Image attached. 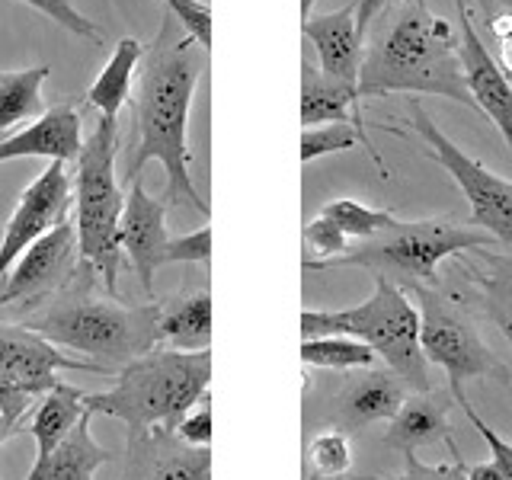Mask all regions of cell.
Listing matches in <instances>:
<instances>
[{
	"mask_svg": "<svg viewBox=\"0 0 512 480\" xmlns=\"http://www.w3.org/2000/svg\"><path fill=\"white\" fill-rule=\"evenodd\" d=\"M426 93L445 96L477 109L464 84L458 58V32L429 10L426 0H407L378 48L365 55L359 71V96Z\"/></svg>",
	"mask_w": 512,
	"mask_h": 480,
	"instance_id": "cell-2",
	"label": "cell"
},
{
	"mask_svg": "<svg viewBox=\"0 0 512 480\" xmlns=\"http://www.w3.org/2000/svg\"><path fill=\"white\" fill-rule=\"evenodd\" d=\"M330 122H349L368 132L359 87H349L327 77L308 55H304L301 58V125L314 128V125H330Z\"/></svg>",
	"mask_w": 512,
	"mask_h": 480,
	"instance_id": "cell-20",
	"label": "cell"
},
{
	"mask_svg": "<svg viewBox=\"0 0 512 480\" xmlns=\"http://www.w3.org/2000/svg\"><path fill=\"white\" fill-rule=\"evenodd\" d=\"M496 240L474 228V224H458L445 218H420V221H394L381 234L349 247L343 256L327 263H301L304 272H333V269H365L375 279H388L407 288H436L439 263L464 250L490 247Z\"/></svg>",
	"mask_w": 512,
	"mask_h": 480,
	"instance_id": "cell-6",
	"label": "cell"
},
{
	"mask_svg": "<svg viewBox=\"0 0 512 480\" xmlns=\"http://www.w3.org/2000/svg\"><path fill=\"white\" fill-rule=\"evenodd\" d=\"M301 336H352L388 362L391 372L413 391H429V362L420 349V311L400 285L375 279L372 295L356 308L301 311Z\"/></svg>",
	"mask_w": 512,
	"mask_h": 480,
	"instance_id": "cell-7",
	"label": "cell"
},
{
	"mask_svg": "<svg viewBox=\"0 0 512 480\" xmlns=\"http://www.w3.org/2000/svg\"><path fill=\"white\" fill-rule=\"evenodd\" d=\"M474 285L484 298V311L493 317L506 340L512 343V253L509 256H487V269H471Z\"/></svg>",
	"mask_w": 512,
	"mask_h": 480,
	"instance_id": "cell-28",
	"label": "cell"
},
{
	"mask_svg": "<svg viewBox=\"0 0 512 480\" xmlns=\"http://www.w3.org/2000/svg\"><path fill=\"white\" fill-rule=\"evenodd\" d=\"M455 455V464H423L416 458V452L404 455V471L394 474V477H384V480H464V458L458 452L455 439L448 442Z\"/></svg>",
	"mask_w": 512,
	"mask_h": 480,
	"instance_id": "cell-34",
	"label": "cell"
},
{
	"mask_svg": "<svg viewBox=\"0 0 512 480\" xmlns=\"http://www.w3.org/2000/svg\"><path fill=\"white\" fill-rule=\"evenodd\" d=\"M58 372H93L109 375L103 365L90 359H71L58 346H52L42 336H36L26 327H0V378L16 381L29 388L36 397L48 394L61 381Z\"/></svg>",
	"mask_w": 512,
	"mask_h": 480,
	"instance_id": "cell-12",
	"label": "cell"
},
{
	"mask_svg": "<svg viewBox=\"0 0 512 480\" xmlns=\"http://www.w3.org/2000/svg\"><path fill=\"white\" fill-rule=\"evenodd\" d=\"M477 7L484 10L487 16H500V13H506V16H512V0H477Z\"/></svg>",
	"mask_w": 512,
	"mask_h": 480,
	"instance_id": "cell-39",
	"label": "cell"
},
{
	"mask_svg": "<svg viewBox=\"0 0 512 480\" xmlns=\"http://www.w3.org/2000/svg\"><path fill=\"white\" fill-rule=\"evenodd\" d=\"M80 128H84L80 106L74 100L55 103L29 128L0 141V164H4V160H20V157H48V160H58V164L77 160L80 148H84Z\"/></svg>",
	"mask_w": 512,
	"mask_h": 480,
	"instance_id": "cell-18",
	"label": "cell"
},
{
	"mask_svg": "<svg viewBox=\"0 0 512 480\" xmlns=\"http://www.w3.org/2000/svg\"><path fill=\"white\" fill-rule=\"evenodd\" d=\"M122 480H212V448L186 445L173 429L125 436Z\"/></svg>",
	"mask_w": 512,
	"mask_h": 480,
	"instance_id": "cell-13",
	"label": "cell"
},
{
	"mask_svg": "<svg viewBox=\"0 0 512 480\" xmlns=\"http://www.w3.org/2000/svg\"><path fill=\"white\" fill-rule=\"evenodd\" d=\"M176 436H180L186 445H199L208 448L212 445V397H202L196 407H192L180 423H176Z\"/></svg>",
	"mask_w": 512,
	"mask_h": 480,
	"instance_id": "cell-36",
	"label": "cell"
},
{
	"mask_svg": "<svg viewBox=\"0 0 512 480\" xmlns=\"http://www.w3.org/2000/svg\"><path fill=\"white\" fill-rule=\"evenodd\" d=\"M311 7H314V0H301V20H308V16H311Z\"/></svg>",
	"mask_w": 512,
	"mask_h": 480,
	"instance_id": "cell-42",
	"label": "cell"
},
{
	"mask_svg": "<svg viewBox=\"0 0 512 480\" xmlns=\"http://www.w3.org/2000/svg\"><path fill=\"white\" fill-rule=\"evenodd\" d=\"M26 7L45 13L48 20H55L58 26H64L68 32H74V36L87 39L93 45H103V32L96 29L84 13H77V7L71 4V0H23Z\"/></svg>",
	"mask_w": 512,
	"mask_h": 480,
	"instance_id": "cell-32",
	"label": "cell"
},
{
	"mask_svg": "<svg viewBox=\"0 0 512 480\" xmlns=\"http://www.w3.org/2000/svg\"><path fill=\"white\" fill-rule=\"evenodd\" d=\"M141 55H144V45L138 39L132 36L119 39L116 52L106 61V68L90 84L87 103L100 112L103 119H119V109L132 100V80L141 64Z\"/></svg>",
	"mask_w": 512,
	"mask_h": 480,
	"instance_id": "cell-24",
	"label": "cell"
},
{
	"mask_svg": "<svg viewBox=\"0 0 512 480\" xmlns=\"http://www.w3.org/2000/svg\"><path fill=\"white\" fill-rule=\"evenodd\" d=\"M452 397H455V404L464 410V416H468V420H471V426L480 432V439H484L487 442V448H490V461L496 464V468H500L503 474H506V480H512V445L500 436V432H493L484 420H480V416H477V410L471 407V400H468V394H464V388H455L452 391Z\"/></svg>",
	"mask_w": 512,
	"mask_h": 480,
	"instance_id": "cell-33",
	"label": "cell"
},
{
	"mask_svg": "<svg viewBox=\"0 0 512 480\" xmlns=\"http://www.w3.org/2000/svg\"><path fill=\"white\" fill-rule=\"evenodd\" d=\"M452 400H455L452 391H432V388L416 391L388 420L384 442L397 448L400 455H410L420 445L448 442L452 439V432H448V410H452Z\"/></svg>",
	"mask_w": 512,
	"mask_h": 480,
	"instance_id": "cell-19",
	"label": "cell"
},
{
	"mask_svg": "<svg viewBox=\"0 0 512 480\" xmlns=\"http://www.w3.org/2000/svg\"><path fill=\"white\" fill-rule=\"evenodd\" d=\"M167 244H170V231H167L164 199L151 196V192L141 186V180L125 186L122 253L128 256V263H132L148 298H154V276H157V269L164 266Z\"/></svg>",
	"mask_w": 512,
	"mask_h": 480,
	"instance_id": "cell-15",
	"label": "cell"
},
{
	"mask_svg": "<svg viewBox=\"0 0 512 480\" xmlns=\"http://www.w3.org/2000/svg\"><path fill=\"white\" fill-rule=\"evenodd\" d=\"M352 148H362L368 157L375 160L381 180H388L391 170H388V164H384V157L378 154L375 141L368 138L365 128L349 125V122H330V125H314V128H304L301 132V164H311V160H317V157L352 151Z\"/></svg>",
	"mask_w": 512,
	"mask_h": 480,
	"instance_id": "cell-26",
	"label": "cell"
},
{
	"mask_svg": "<svg viewBox=\"0 0 512 480\" xmlns=\"http://www.w3.org/2000/svg\"><path fill=\"white\" fill-rule=\"evenodd\" d=\"M301 362L330 372H352V368H372L375 352L352 336H314L301 340Z\"/></svg>",
	"mask_w": 512,
	"mask_h": 480,
	"instance_id": "cell-29",
	"label": "cell"
},
{
	"mask_svg": "<svg viewBox=\"0 0 512 480\" xmlns=\"http://www.w3.org/2000/svg\"><path fill=\"white\" fill-rule=\"evenodd\" d=\"M410 128L423 138L429 160H436L464 192L474 228L487 231L496 244H506L512 250V183L458 148L416 100H410Z\"/></svg>",
	"mask_w": 512,
	"mask_h": 480,
	"instance_id": "cell-8",
	"label": "cell"
},
{
	"mask_svg": "<svg viewBox=\"0 0 512 480\" xmlns=\"http://www.w3.org/2000/svg\"><path fill=\"white\" fill-rule=\"evenodd\" d=\"M208 64V52L196 45V39L167 13L154 42L144 48L138 64V93L132 100V122L138 138L125 157L122 183L132 186L141 180L144 164L157 160L167 170L164 205H189L192 212L212 215L208 202L199 196L189 176V106L196 96V84Z\"/></svg>",
	"mask_w": 512,
	"mask_h": 480,
	"instance_id": "cell-1",
	"label": "cell"
},
{
	"mask_svg": "<svg viewBox=\"0 0 512 480\" xmlns=\"http://www.w3.org/2000/svg\"><path fill=\"white\" fill-rule=\"evenodd\" d=\"M71 208H74L71 173L58 160H48V167L23 189L13 215L4 224V237H0V282L7 279V272L36 240H42L61 221L71 218Z\"/></svg>",
	"mask_w": 512,
	"mask_h": 480,
	"instance_id": "cell-11",
	"label": "cell"
},
{
	"mask_svg": "<svg viewBox=\"0 0 512 480\" xmlns=\"http://www.w3.org/2000/svg\"><path fill=\"white\" fill-rule=\"evenodd\" d=\"M7 276L10 279L0 282V311L10 308V304H42L48 298H58L84 276H90L80 263L74 221H61L58 228L36 240Z\"/></svg>",
	"mask_w": 512,
	"mask_h": 480,
	"instance_id": "cell-10",
	"label": "cell"
},
{
	"mask_svg": "<svg viewBox=\"0 0 512 480\" xmlns=\"http://www.w3.org/2000/svg\"><path fill=\"white\" fill-rule=\"evenodd\" d=\"M317 215L324 218L349 247H352V240H359L362 244V240L381 234L384 228H391V224L397 221L394 212H388V208H372V205H362L356 199H333L320 208Z\"/></svg>",
	"mask_w": 512,
	"mask_h": 480,
	"instance_id": "cell-27",
	"label": "cell"
},
{
	"mask_svg": "<svg viewBox=\"0 0 512 480\" xmlns=\"http://www.w3.org/2000/svg\"><path fill=\"white\" fill-rule=\"evenodd\" d=\"M87 282L93 279H80L42 311L26 314L20 327L58 349L80 352V359L103 365L109 375L160 346V301L122 304L119 298H93L84 292Z\"/></svg>",
	"mask_w": 512,
	"mask_h": 480,
	"instance_id": "cell-3",
	"label": "cell"
},
{
	"mask_svg": "<svg viewBox=\"0 0 512 480\" xmlns=\"http://www.w3.org/2000/svg\"><path fill=\"white\" fill-rule=\"evenodd\" d=\"M464 480H506V474L493 461H480V464H464Z\"/></svg>",
	"mask_w": 512,
	"mask_h": 480,
	"instance_id": "cell-38",
	"label": "cell"
},
{
	"mask_svg": "<svg viewBox=\"0 0 512 480\" xmlns=\"http://www.w3.org/2000/svg\"><path fill=\"white\" fill-rule=\"evenodd\" d=\"M420 311V349L426 362L439 365L448 375V391L464 388L468 378H509L506 365L496 359V352L480 340L477 327L464 317L455 304H448L436 288H410Z\"/></svg>",
	"mask_w": 512,
	"mask_h": 480,
	"instance_id": "cell-9",
	"label": "cell"
},
{
	"mask_svg": "<svg viewBox=\"0 0 512 480\" xmlns=\"http://www.w3.org/2000/svg\"><path fill=\"white\" fill-rule=\"evenodd\" d=\"M212 349H151L116 372V384L103 394H84V407L112 416L125 436L148 429H176V423L208 394Z\"/></svg>",
	"mask_w": 512,
	"mask_h": 480,
	"instance_id": "cell-4",
	"label": "cell"
},
{
	"mask_svg": "<svg viewBox=\"0 0 512 480\" xmlns=\"http://www.w3.org/2000/svg\"><path fill=\"white\" fill-rule=\"evenodd\" d=\"M301 480H372V477H356V474H343V477H317V474H308L304 471Z\"/></svg>",
	"mask_w": 512,
	"mask_h": 480,
	"instance_id": "cell-40",
	"label": "cell"
},
{
	"mask_svg": "<svg viewBox=\"0 0 512 480\" xmlns=\"http://www.w3.org/2000/svg\"><path fill=\"white\" fill-rule=\"evenodd\" d=\"M119 119H96L77 157L74 173V228L80 263L100 282L109 298H119L122 263V212L125 189L116 176Z\"/></svg>",
	"mask_w": 512,
	"mask_h": 480,
	"instance_id": "cell-5",
	"label": "cell"
},
{
	"mask_svg": "<svg viewBox=\"0 0 512 480\" xmlns=\"http://www.w3.org/2000/svg\"><path fill=\"white\" fill-rule=\"evenodd\" d=\"M208 260H212V228H208V224L199 231H192V234L170 237L164 266H170V263H202V266H208Z\"/></svg>",
	"mask_w": 512,
	"mask_h": 480,
	"instance_id": "cell-35",
	"label": "cell"
},
{
	"mask_svg": "<svg viewBox=\"0 0 512 480\" xmlns=\"http://www.w3.org/2000/svg\"><path fill=\"white\" fill-rule=\"evenodd\" d=\"M160 343L167 349L199 352L212 346V295L192 292L160 301Z\"/></svg>",
	"mask_w": 512,
	"mask_h": 480,
	"instance_id": "cell-22",
	"label": "cell"
},
{
	"mask_svg": "<svg viewBox=\"0 0 512 480\" xmlns=\"http://www.w3.org/2000/svg\"><path fill=\"white\" fill-rule=\"evenodd\" d=\"M304 471L317 477H343L352 474V445L340 429L317 432L304 448Z\"/></svg>",
	"mask_w": 512,
	"mask_h": 480,
	"instance_id": "cell-30",
	"label": "cell"
},
{
	"mask_svg": "<svg viewBox=\"0 0 512 480\" xmlns=\"http://www.w3.org/2000/svg\"><path fill=\"white\" fill-rule=\"evenodd\" d=\"M160 4L196 39L199 48L212 52V10H208L205 0H160Z\"/></svg>",
	"mask_w": 512,
	"mask_h": 480,
	"instance_id": "cell-31",
	"label": "cell"
},
{
	"mask_svg": "<svg viewBox=\"0 0 512 480\" xmlns=\"http://www.w3.org/2000/svg\"><path fill=\"white\" fill-rule=\"evenodd\" d=\"M84 413H87L84 391L74 388L68 381H58L52 391L42 394L36 413H32V420L26 426L32 442H36V464H42L64 439H68V432L77 426V420Z\"/></svg>",
	"mask_w": 512,
	"mask_h": 480,
	"instance_id": "cell-23",
	"label": "cell"
},
{
	"mask_svg": "<svg viewBox=\"0 0 512 480\" xmlns=\"http://www.w3.org/2000/svg\"><path fill=\"white\" fill-rule=\"evenodd\" d=\"M10 436H16V429H13V426H10V423L4 420V413H0V445H4V442H7Z\"/></svg>",
	"mask_w": 512,
	"mask_h": 480,
	"instance_id": "cell-41",
	"label": "cell"
},
{
	"mask_svg": "<svg viewBox=\"0 0 512 480\" xmlns=\"http://www.w3.org/2000/svg\"><path fill=\"white\" fill-rule=\"evenodd\" d=\"M356 4V16H359V32L362 39L368 36V29H372V23L381 16V10L391 4V0H352Z\"/></svg>",
	"mask_w": 512,
	"mask_h": 480,
	"instance_id": "cell-37",
	"label": "cell"
},
{
	"mask_svg": "<svg viewBox=\"0 0 512 480\" xmlns=\"http://www.w3.org/2000/svg\"><path fill=\"white\" fill-rule=\"evenodd\" d=\"M407 400V384L400 381L391 368H372V372H362L356 378H349L340 391L330 400V420L333 429L352 432V429H365L372 423L391 420L400 410V404Z\"/></svg>",
	"mask_w": 512,
	"mask_h": 480,
	"instance_id": "cell-17",
	"label": "cell"
},
{
	"mask_svg": "<svg viewBox=\"0 0 512 480\" xmlns=\"http://www.w3.org/2000/svg\"><path fill=\"white\" fill-rule=\"evenodd\" d=\"M455 7H458V58L464 71V84H468V93L477 103V109L487 112L490 122L500 128V135L512 148V80L487 52L484 39L477 36L468 4L455 0Z\"/></svg>",
	"mask_w": 512,
	"mask_h": 480,
	"instance_id": "cell-14",
	"label": "cell"
},
{
	"mask_svg": "<svg viewBox=\"0 0 512 480\" xmlns=\"http://www.w3.org/2000/svg\"><path fill=\"white\" fill-rule=\"evenodd\" d=\"M48 64L26 71H0V132L20 125L26 119L45 116L42 84L48 77Z\"/></svg>",
	"mask_w": 512,
	"mask_h": 480,
	"instance_id": "cell-25",
	"label": "cell"
},
{
	"mask_svg": "<svg viewBox=\"0 0 512 480\" xmlns=\"http://www.w3.org/2000/svg\"><path fill=\"white\" fill-rule=\"evenodd\" d=\"M90 420L93 413L87 410L77 420V426L68 432V439L42 464H32V471L23 480H93V474L112 461V452L93 439Z\"/></svg>",
	"mask_w": 512,
	"mask_h": 480,
	"instance_id": "cell-21",
	"label": "cell"
},
{
	"mask_svg": "<svg viewBox=\"0 0 512 480\" xmlns=\"http://www.w3.org/2000/svg\"><path fill=\"white\" fill-rule=\"evenodd\" d=\"M304 39L314 45L317 68L340 84L359 87V71L365 61V39L359 32L356 4H346L340 10L308 16L301 20Z\"/></svg>",
	"mask_w": 512,
	"mask_h": 480,
	"instance_id": "cell-16",
	"label": "cell"
}]
</instances>
